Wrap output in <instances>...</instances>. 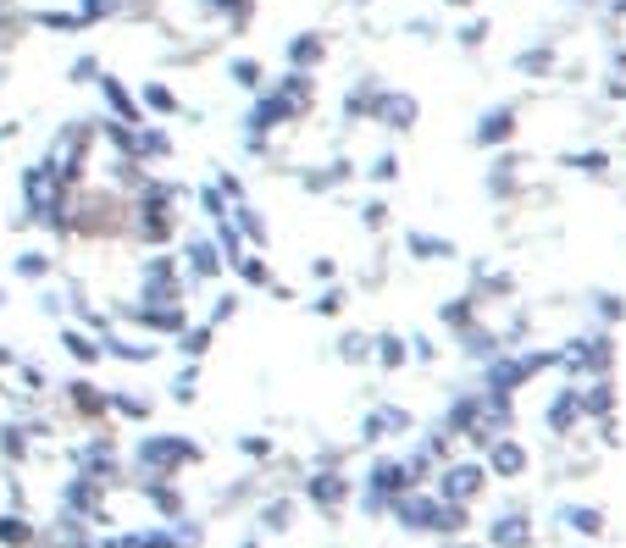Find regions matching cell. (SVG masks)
<instances>
[{"label":"cell","instance_id":"30","mask_svg":"<svg viewBox=\"0 0 626 548\" xmlns=\"http://www.w3.org/2000/svg\"><path fill=\"white\" fill-rule=\"evenodd\" d=\"M338 305H344V288H327V294L322 299H316V310H322V316H333V310Z\"/></svg>","mask_w":626,"mask_h":548},{"label":"cell","instance_id":"17","mask_svg":"<svg viewBox=\"0 0 626 548\" xmlns=\"http://www.w3.org/2000/svg\"><path fill=\"white\" fill-rule=\"evenodd\" d=\"M405 250L416 255V261H449V255H455V244H449V239H433V233H410Z\"/></svg>","mask_w":626,"mask_h":548},{"label":"cell","instance_id":"32","mask_svg":"<svg viewBox=\"0 0 626 548\" xmlns=\"http://www.w3.org/2000/svg\"><path fill=\"white\" fill-rule=\"evenodd\" d=\"M239 548H261V543H239Z\"/></svg>","mask_w":626,"mask_h":548},{"label":"cell","instance_id":"2","mask_svg":"<svg viewBox=\"0 0 626 548\" xmlns=\"http://www.w3.org/2000/svg\"><path fill=\"white\" fill-rule=\"evenodd\" d=\"M560 366L571 371V377H610V366H615V338H610V327H588V333H577L566 349H560Z\"/></svg>","mask_w":626,"mask_h":548},{"label":"cell","instance_id":"16","mask_svg":"<svg viewBox=\"0 0 626 548\" xmlns=\"http://www.w3.org/2000/svg\"><path fill=\"white\" fill-rule=\"evenodd\" d=\"M67 394H73V405H78V416H84V421H100L111 410V394H100V388H89V382H73Z\"/></svg>","mask_w":626,"mask_h":548},{"label":"cell","instance_id":"31","mask_svg":"<svg viewBox=\"0 0 626 548\" xmlns=\"http://www.w3.org/2000/svg\"><path fill=\"white\" fill-rule=\"evenodd\" d=\"M338 349H344V355H350V360H361V355H366V338H355V333H350V338H344V344H338Z\"/></svg>","mask_w":626,"mask_h":548},{"label":"cell","instance_id":"1","mask_svg":"<svg viewBox=\"0 0 626 548\" xmlns=\"http://www.w3.org/2000/svg\"><path fill=\"white\" fill-rule=\"evenodd\" d=\"M205 449L194 438H178V432H150V438L133 443V477L139 482H172L178 471L200 465Z\"/></svg>","mask_w":626,"mask_h":548},{"label":"cell","instance_id":"7","mask_svg":"<svg viewBox=\"0 0 626 548\" xmlns=\"http://www.w3.org/2000/svg\"><path fill=\"white\" fill-rule=\"evenodd\" d=\"M61 504H67V515H78V521H89V515H106V488H100L95 477H84V471H78V477L61 488Z\"/></svg>","mask_w":626,"mask_h":548},{"label":"cell","instance_id":"12","mask_svg":"<svg viewBox=\"0 0 626 548\" xmlns=\"http://www.w3.org/2000/svg\"><path fill=\"white\" fill-rule=\"evenodd\" d=\"M183 261H189L194 277H217L222 272V250L217 239H183Z\"/></svg>","mask_w":626,"mask_h":548},{"label":"cell","instance_id":"33","mask_svg":"<svg viewBox=\"0 0 626 548\" xmlns=\"http://www.w3.org/2000/svg\"><path fill=\"white\" fill-rule=\"evenodd\" d=\"M449 548H471V543H449Z\"/></svg>","mask_w":626,"mask_h":548},{"label":"cell","instance_id":"9","mask_svg":"<svg viewBox=\"0 0 626 548\" xmlns=\"http://www.w3.org/2000/svg\"><path fill=\"white\" fill-rule=\"evenodd\" d=\"M399 432H410V410L399 405H383L361 421V443H383V438H399Z\"/></svg>","mask_w":626,"mask_h":548},{"label":"cell","instance_id":"22","mask_svg":"<svg viewBox=\"0 0 626 548\" xmlns=\"http://www.w3.org/2000/svg\"><path fill=\"white\" fill-rule=\"evenodd\" d=\"M233 272H239V277H244V283H250V288H277L272 266H261V261H255V255H244V261L233 266Z\"/></svg>","mask_w":626,"mask_h":548},{"label":"cell","instance_id":"8","mask_svg":"<svg viewBox=\"0 0 626 548\" xmlns=\"http://www.w3.org/2000/svg\"><path fill=\"white\" fill-rule=\"evenodd\" d=\"M527 460H532V454L521 449L516 438H494V443H488V460H482V465H488V477L516 482V477H527Z\"/></svg>","mask_w":626,"mask_h":548},{"label":"cell","instance_id":"18","mask_svg":"<svg viewBox=\"0 0 626 548\" xmlns=\"http://www.w3.org/2000/svg\"><path fill=\"white\" fill-rule=\"evenodd\" d=\"M34 521H23V515H0V548H34Z\"/></svg>","mask_w":626,"mask_h":548},{"label":"cell","instance_id":"28","mask_svg":"<svg viewBox=\"0 0 626 548\" xmlns=\"http://www.w3.org/2000/svg\"><path fill=\"white\" fill-rule=\"evenodd\" d=\"M239 449L250 454V460H272V438H239Z\"/></svg>","mask_w":626,"mask_h":548},{"label":"cell","instance_id":"29","mask_svg":"<svg viewBox=\"0 0 626 548\" xmlns=\"http://www.w3.org/2000/svg\"><path fill=\"white\" fill-rule=\"evenodd\" d=\"M239 222H244V233H250V244H266V222L255 211H239Z\"/></svg>","mask_w":626,"mask_h":548},{"label":"cell","instance_id":"6","mask_svg":"<svg viewBox=\"0 0 626 548\" xmlns=\"http://www.w3.org/2000/svg\"><path fill=\"white\" fill-rule=\"evenodd\" d=\"M388 510H394V521L405 526V532H438V510H444V504L433 499V493H399L394 504H388Z\"/></svg>","mask_w":626,"mask_h":548},{"label":"cell","instance_id":"27","mask_svg":"<svg viewBox=\"0 0 626 548\" xmlns=\"http://www.w3.org/2000/svg\"><path fill=\"white\" fill-rule=\"evenodd\" d=\"M111 410H122L128 421H150V399H133V394H111Z\"/></svg>","mask_w":626,"mask_h":548},{"label":"cell","instance_id":"3","mask_svg":"<svg viewBox=\"0 0 626 548\" xmlns=\"http://www.w3.org/2000/svg\"><path fill=\"white\" fill-rule=\"evenodd\" d=\"M477 493H488V465L482 460H444V471H438V504H471Z\"/></svg>","mask_w":626,"mask_h":548},{"label":"cell","instance_id":"24","mask_svg":"<svg viewBox=\"0 0 626 548\" xmlns=\"http://www.w3.org/2000/svg\"><path fill=\"white\" fill-rule=\"evenodd\" d=\"M17 277H50V255L45 250H23L17 255Z\"/></svg>","mask_w":626,"mask_h":548},{"label":"cell","instance_id":"15","mask_svg":"<svg viewBox=\"0 0 626 548\" xmlns=\"http://www.w3.org/2000/svg\"><path fill=\"white\" fill-rule=\"evenodd\" d=\"M560 521H566L577 537H604V510H593V504H566Z\"/></svg>","mask_w":626,"mask_h":548},{"label":"cell","instance_id":"21","mask_svg":"<svg viewBox=\"0 0 626 548\" xmlns=\"http://www.w3.org/2000/svg\"><path fill=\"white\" fill-rule=\"evenodd\" d=\"M261 526H266V532H289V526H294V499H272L261 510Z\"/></svg>","mask_w":626,"mask_h":548},{"label":"cell","instance_id":"11","mask_svg":"<svg viewBox=\"0 0 626 548\" xmlns=\"http://www.w3.org/2000/svg\"><path fill=\"white\" fill-rule=\"evenodd\" d=\"M582 388H560V394L549 399V432H571V427H582Z\"/></svg>","mask_w":626,"mask_h":548},{"label":"cell","instance_id":"14","mask_svg":"<svg viewBox=\"0 0 626 548\" xmlns=\"http://www.w3.org/2000/svg\"><path fill=\"white\" fill-rule=\"evenodd\" d=\"M610 410H615V382L610 377H599L593 388H582V416L588 421H610Z\"/></svg>","mask_w":626,"mask_h":548},{"label":"cell","instance_id":"19","mask_svg":"<svg viewBox=\"0 0 626 548\" xmlns=\"http://www.w3.org/2000/svg\"><path fill=\"white\" fill-rule=\"evenodd\" d=\"M61 349H67L78 366H95V360H100V344L89 333H78V327H61Z\"/></svg>","mask_w":626,"mask_h":548},{"label":"cell","instance_id":"26","mask_svg":"<svg viewBox=\"0 0 626 548\" xmlns=\"http://www.w3.org/2000/svg\"><path fill=\"white\" fill-rule=\"evenodd\" d=\"M0 449H6V460H28V432L23 427H0Z\"/></svg>","mask_w":626,"mask_h":548},{"label":"cell","instance_id":"13","mask_svg":"<svg viewBox=\"0 0 626 548\" xmlns=\"http://www.w3.org/2000/svg\"><path fill=\"white\" fill-rule=\"evenodd\" d=\"M139 488H145V499L156 504L161 521H183V515H189V499H183L172 482H139Z\"/></svg>","mask_w":626,"mask_h":548},{"label":"cell","instance_id":"25","mask_svg":"<svg viewBox=\"0 0 626 548\" xmlns=\"http://www.w3.org/2000/svg\"><path fill=\"white\" fill-rule=\"evenodd\" d=\"M178 344H183V355H205V349H211V322H205V327H183Z\"/></svg>","mask_w":626,"mask_h":548},{"label":"cell","instance_id":"4","mask_svg":"<svg viewBox=\"0 0 626 548\" xmlns=\"http://www.w3.org/2000/svg\"><path fill=\"white\" fill-rule=\"evenodd\" d=\"M350 493L355 488H350V477H344L338 465H322V471H311V482H305V499H311L322 515H338L344 504H350Z\"/></svg>","mask_w":626,"mask_h":548},{"label":"cell","instance_id":"10","mask_svg":"<svg viewBox=\"0 0 626 548\" xmlns=\"http://www.w3.org/2000/svg\"><path fill=\"white\" fill-rule=\"evenodd\" d=\"M133 322L145 327V333H183L189 327V316H183V305H133Z\"/></svg>","mask_w":626,"mask_h":548},{"label":"cell","instance_id":"20","mask_svg":"<svg viewBox=\"0 0 626 548\" xmlns=\"http://www.w3.org/2000/svg\"><path fill=\"white\" fill-rule=\"evenodd\" d=\"M405 355H410L405 338H394V333L377 338V371H399V366H405Z\"/></svg>","mask_w":626,"mask_h":548},{"label":"cell","instance_id":"5","mask_svg":"<svg viewBox=\"0 0 626 548\" xmlns=\"http://www.w3.org/2000/svg\"><path fill=\"white\" fill-rule=\"evenodd\" d=\"M488 548H532V510L510 504V510L488 515Z\"/></svg>","mask_w":626,"mask_h":548},{"label":"cell","instance_id":"23","mask_svg":"<svg viewBox=\"0 0 626 548\" xmlns=\"http://www.w3.org/2000/svg\"><path fill=\"white\" fill-rule=\"evenodd\" d=\"M593 310H599V327L626 322V299L621 294H593Z\"/></svg>","mask_w":626,"mask_h":548}]
</instances>
